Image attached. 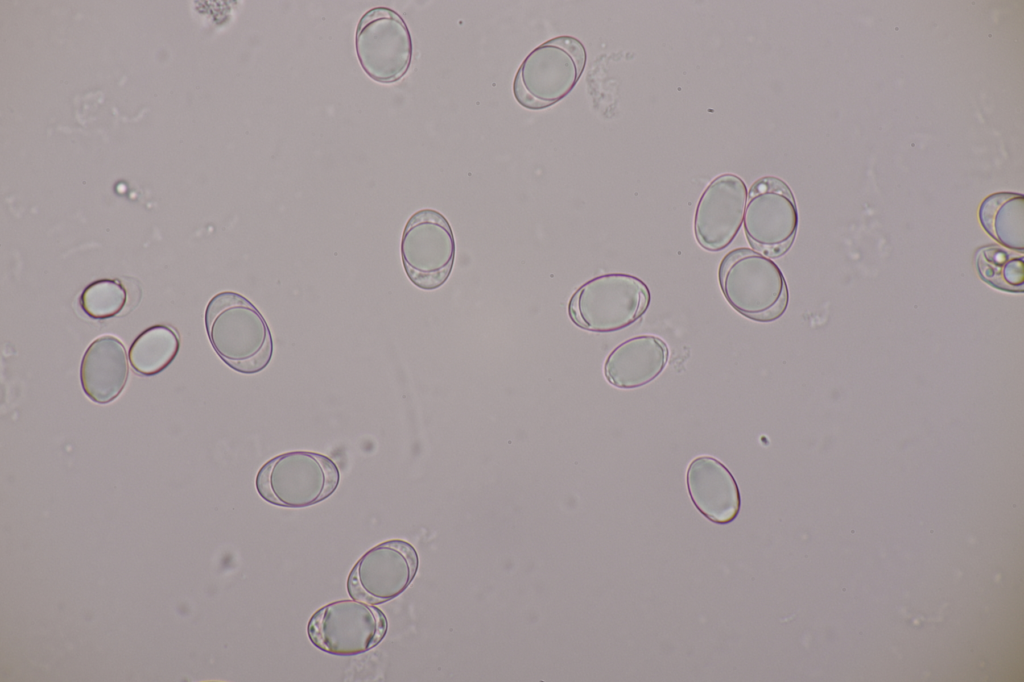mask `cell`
Listing matches in <instances>:
<instances>
[{
  "mask_svg": "<svg viewBox=\"0 0 1024 682\" xmlns=\"http://www.w3.org/2000/svg\"><path fill=\"white\" fill-rule=\"evenodd\" d=\"M718 281L729 305L750 320L772 322L787 309L789 292L781 269L753 249L729 251L719 264Z\"/></svg>",
  "mask_w": 1024,
  "mask_h": 682,
  "instance_id": "2",
  "label": "cell"
},
{
  "mask_svg": "<svg viewBox=\"0 0 1024 682\" xmlns=\"http://www.w3.org/2000/svg\"><path fill=\"white\" fill-rule=\"evenodd\" d=\"M669 358L667 344L654 335L632 337L616 346L604 362L607 381L620 389L642 387L656 379Z\"/></svg>",
  "mask_w": 1024,
  "mask_h": 682,
  "instance_id": "13",
  "label": "cell"
},
{
  "mask_svg": "<svg viewBox=\"0 0 1024 682\" xmlns=\"http://www.w3.org/2000/svg\"><path fill=\"white\" fill-rule=\"evenodd\" d=\"M980 278L992 287L1006 292H1023L1024 257L998 245H986L975 254Z\"/></svg>",
  "mask_w": 1024,
  "mask_h": 682,
  "instance_id": "17",
  "label": "cell"
},
{
  "mask_svg": "<svg viewBox=\"0 0 1024 682\" xmlns=\"http://www.w3.org/2000/svg\"><path fill=\"white\" fill-rule=\"evenodd\" d=\"M129 367L126 349L114 336L95 339L86 349L80 366L84 393L93 402L106 404L124 389Z\"/></svg>",
  "mask_w": 1024,
  "mask_h": 682,
  "instance_id": "14",
  "label": "cell"
},
{
  "mask_svg": "<svg viewBox=\"0 0 1024 682\" xmlns=\"http://www.w3.org/2000/svg\"><path fill=\"white\" fill-rule=\"evenodd\" d=\"M179 348V336L174 329L155 325L144 330L133 341L129 349V360L138 374L152 376L174 360Z\"/></svg>",
  "mask_w": 1024,
  "mask_h": 682,
  "instance_id": "16",
  "label": "cell"
},
{
  "mask_svg": "<svg viewBox=\"0 0 1024 682\" xmlns=\"http://www.w3.org/2000/svg\"><path fill=\"white\" fill-rule=\"evenodd\" d=\"M979 219L985 231L1003 246L1024 250V198L1022 194L1000 192L980 205Z\"/></svg>",
  "mask_w": 1024,
  "mask_h": 682,
  "instance_id": "15",
  "label": "cell"
},
{
  "mask_svg": "<svg viewBox=\"0 0 1024 682\" xmlns=\"http://www.w3.org/2000/svg\"><path fill=\"white\" fill-rule=\"evenodd\" d=\"M419 566L415 548L405 540L384 541L365 552L352 567L346 583L348 595L371 605L402 594Z\"/></svg>",
  "mask_w": 1024,
  "mask_h": 682,
  "instance_id": "10",
  "label": "cell"
},
{
  "mask_svg": "<svg viewBox=\"0 0 1024 682\" xmlns=\"http://www.w3.org/2000/svg\"><path fill=\"white\" fill-rule=\"evenodd\" d=\"M646 283L627 273H606L586 281L571 296L568 315L581 329L607 333L624 329L647 311Z\"/></svg>",
  "mask_w": 1024,
  "mask_h": 682,
  "instance_id": "5",
  "label": "cell"
},
{
  "mask_svg": "<svg viewBox=\"0 0 1024 682\" xmlns=\"http://www.w3.org/2000/svg\"><path fill=\"white\" fill-rule=\"evenodd\" d=\"M586 61L583 43L573 36H557L545 41L525 57L515 74L516 101L529 110H542L556 104L573 90Z\"/></svg>",
  "mask_w": 1024,
  "mask_h": 682,
  "instance_id": "3",
  "label": "cell"
},
{
  "mask_svg": "<svg viewBox=\"0 0 1024 682\" xmlns=\"http://www.w3.org/2000/svg\"><path fill=\"white\" fill-rule=\"evenodd\" d=\"M340 471L328 456L295 450L274 456L258 470L255 487L266 502L284 508H305L330 497Z\"/></svg>",
  "mask_w": 1024,
  "mask_h": 682,
  "instance_id": "4",
  "label": "cell"
},
{
  "mask_svg": "<svg viewBox=\"0 0 1024 682\" xmlns=\"http://www.w3.org/2000/svg\"><path fill=\"white\" fill-rule=\"evenodd\" d=\"M127 301V292L118 280L101 279L89 284L80 296L82 310L93 319L119 314Z\"/></svg>",
  "mask_w": 1024,
  "mask_h": 682,
  "instance_id": "18",
  "label": "cell"
},
{
  "mask_svg": "<svg viewBox=\"0 0 1024 682\" xmlns=\"http://www.w3.org/2000/svg\"><path fill=\"white\" fill-rule=\"evenodd\" d=\"M687 490L695 507L717 524L732 522L741 506L740 491L729 469L711 456H698L688 465Z\"/></svg>",
  "mask_w": 1024,
  "mask_h": 682,
  "instance_id": "12",
  "label": "cell"
},
{
  "mask_svg": "<svg viewBox=\"0 0 1024 682\" xmlns=\"http://www.w3.org/2000/svg\"><path fill=\"white\" fill-rule=\"evenodd\" d=\"M388 621L381 609L354 599L338 600L318 609L307 634L318 649L333 655L365 653L385 637Z\"/></svg>",
  "mask_w": 1024,
  "mask_h": 682,
  "instance_id": "7",
  "label": "cell"
},
{
  "mask_svg": "<svg viewBox=\"0 0 1024 682\" xmlns=\"http://www.w3.org/2000/svg\"><path fill=\"white\" fill-rule=\"evenodd\" d=\"M743 225L753 250L768 258L784 255L798 229V210L789 186L774 176L755 181L747 194Z\"/></svg>",
  "mask_w": 1024,
  "mask_h": 682,
  "instance_id": "8",
  "label": "cell"
},
{
  "mask_svg": "<svg viewBox=\"0 0 1024 682\" xmlns=\"http://www.w3.org/2000/svg\"><path fill=\"white\" fill-rule=\"evenodd\" d=\"M355 49L362 69L380 83L400 80L410 67L413 52L407 24L388 7L372 8L360 18Z\"/></svg>",
  "mask_w": 1024,
  "mask_h": 682,
  "instance_id": "9",
  "label": "cell"
},
{
  "mask_svg": "<svg viewBox=\"0 0 1024 682\" xmlns=\"http://www.w3.org/2000/svg\"><path fill=\"white\" fill-rule=\"evenodd\" d=\"M456 244L450 223L437 210L425 208L410 216L403 229L400 254L413 285L432 291L449 278Z\"/></svg>",
  "mask_w": 1024,
  "mask_h": 682,
  "instance_id": "6",
  "label": "cell"
},
{
  "mask_svg": "<svg viewBox=\"0 0 1024 682\" xmlns=\"http://www.w3.org/2000/svg\"><path fill=\"white\" fill-rule=\"evenodd\" d=\"M205 327L219 358L234 371L253 375L271 362L274 343L259 309L234 291L214 295L205 309Z\"/></svg>",
  "mask_w": 1024,
  "mask_h": 682,
  "instance_id": "1",
  "label": "cell"
},
{
  "mask_svg": "<svg viewBox=\"0 0 1024 682\" xmlns=\"http://www.w3.org/2000/svg\"><path fill=\"white\" fill-rule=\"evenodd\" d=\"M747 194L745 182L735 174H721L709 183L694 215L695 238L703 249L717 252L731 244L743 223Z\"/></svg>",
  "mask_w": 1024,
  "mask_h": 682,
  "instance_id": "11",
  "label": "cell"
}]
</instances>
